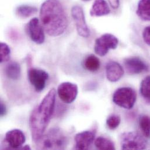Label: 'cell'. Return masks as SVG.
Segmentation results:
<instances>
[{
  "label": "cell",
  "instance_id": "obj_24",
  "mask_svg": "<svg viewBox=\"0 0 150 150\" xmlns=\"http://www.w3.org/2000/svg\"><path fill=\"white\" fill-rule=\"evenodd\" d=\"M121 122L120 117L116 115L110 116L106 120V125L109 129L114 130L118 127Z\"/></svg>",
  "mask_w": 150,
  "mask_h": 150
},
{
  "label": "cell",
  "instance_id": "obj_14",
  "mask_svg": "<svg viewBox=\"0 0 150 150\" xmlns=\"http://www.w3.org/2000/svg\"><path fill=\"white\" fill-rule=\"evenodd\" d=\"M124 73L123 67L116 62L110 61L106 65V78L110 82H115L119 81Z\"/></svg>",
  "mask_w": 150,
  "mask_h": 150
},
{
  "label": "cell",
  "instance_id": "obj_17",
  "mask_svg": "<svg viewBox=\"0 0 150 150\" xmlns=\"http://www.w3.org/2000/svg\"><path fill=\"white\" fill-rule=\"evenodd\" d=\"M83 67L88 71H97L100 66L99 59L93 54L88 56L83 61Z\"/></svg>",
  "mask_w": 150,
  "mask_h": 150
},
{
  "label": "cell",
  "instance_id": "obj_8",
  "mask_svg": "<svg viewBox=\"0 0 150 150\" xmlns=\"http://www.w3.org/2000/svg\"><path fill=\"white\" fill-rule=\"evenodd\" d=\"M26 30L32 42L38 45L44 43L45 30L38 18H33L30 20L26 26Z\"/></svg>",
  "mask_w": 150,
  "mask_h": 150
},
{
  "label": "cell",
  "instance_id": "obj_2",
  "mask_svg": "<svg viewBox=\"0 0 150 150\" xmlns=\"http://www.w3.org/2000/svg\"><path fill=\"white\" fill-rule=\"evenodd\" d=\"M56 97V91L54 88H52L30 115L29 126L32 140L36 143L44 135L50 123L54 110Z\"/></svg>",
  "mask_w": 150,
  "mask_h": 150
},
{
  "label": "cell",
  "instance_id": "obj_20",
  "mask_svg": "<svg viewBox=\"0 0 150 150\" xmlns=\"http://www.w3.org/2000/svg\"><path fill=\"white\" fill-rule=\"evenodd\" d=\"M95 146L98 150H115L114 143L111 140L103 137H99L95 140Z\"/></svg>",
  "mask_w": 150,
  "mask_h": 150
},
{
  "label": "cell",
  "instance_id": "obj_26",
  "mask_svg": "<svg viewBox=\"0 0 150 150\" xmlns=\"http://www.w3.org/2000/svg\"><path fill=\"white\" fill-rule=\"evenodd\" d=\"M6 113V108L4 103L1 101L0 103V115L1 117L5 116Z\"/></svg>",
  "mask_w": 150,
  "mask_h": 150
},
{
  "label": "cell",
  "instance_id": "obj_12",
  "mask_svg": "<svg viewBox=\"0 0 150 150\" xmlns=\"http://www.w3.org/2000/svg\"><path fill=\"white\" fill-rule=\"evenodd\" d=\"M95 136V133L90 130L83 131L76 134L74 137L75 149L88 150L93 143Z\"/></svg>",
  "mask_w": 150,
  "mask_h": 150
},
{
  "label": "cell",
  "instance_id": "obj_7",
  "mask_svg": "<svg viewBox=\"0 0 150 150\" xmlns=\"http://www.w3.org/2000/svg\"><path fill=\"white\" fill-rule=\"evenodd\" d=\"M71 16L75 22L78 34L82 38H88L90 30L86 24L83 9L79 5H74L71 8Z\"/></svg>",
  "mask_w": 150,
  "mask_h": 150
},
{
  "label": "cell",
  "instance_id": "obj_23",
  "mask_svg": "<svg viewBox=\"0 0 150 150\" xmlns=\"http://www.w3.org/2000/svg\"><path fill=\"white\" fill-rule=\"evenodd\" d=\"M11 49L9 46L3 42L0 45V62L4 63L8 61L10 59Z\"/></svg>",
  "mask_w": 150,
  "mask_h": 150
},
{
  "label": "cell",
  "instance_id": "obj_4",
  "mask_svg": "<svg viewBox=\"0 0 150 150\" xmlns=\"http://www.w3.org/2000/svg\"><path fill=\"white\" fill-rule=\"evenodd\" d=\"M137 99L135 91L130 87L119 88L113 95V102L116 105L126 109L133 108Z\"/></svg>",
  "mask_w": 150,
  "mask_h": 150
},
{
  "label": "cell",
  "instance_id": "obj_1",
  "mask_svg": "<svg viewBox=\"0 0 150 150\" xmlns=\"http://www.w3.org/2000/svg\"><path fill=\"white\" fill-rule=\"evenodd\" d=\"M39 16L45 31L50 36H59L67 28V15L60 0H46L40 6Z\"/></svg>",
  "mask_w": 150,
  "mask_h": 150
},
{
  "label": "cell",
  "instance_id": "obj_13",
  "mask_svg": "<svg viewBox=\"0 0 150 150\" xmlns=\"http://www.w3.org/2000/svg\"><path fill=\"white\" fill-rule=\"evenodd\" d=\"M124 64L127 71L131 74H139L149 69L146 64L138 57L127 58L125 60Z\"/></svg>",
  "mask_w": 150,
  "mask_h": 150
},
{
  "label": "cell",
  "instance_id": "obj_3",
  "mask_svg": "<svg viewBox=\"0 0 150 150\" xmlns=\"http://www.w3.org/2000/svg\"><path fill=\"white\" fill-rule=\"evenodd\" d=\"M67 137L63 131L59 128H53L36 143L40 149L64 150L67 147Z\"/></svg>",
  "mask_w": 150,
  "mask_h": 150
},
{
  "label": "cell",
  "instance_id": "obj_25",
  "mask_svg": "<svg viewBox=\"0 0 150 150\" xmlns=\"http://www.w3.org/2000/svg\"><path fill=\"white\" fill-rule=\"evenodd\" d=\"M143 37L145 43L150 46V26L146 27L144 29Z\"/></svg>",
  "mask_w": 150,
  "mask_h": 150
},
{
  "label": "cell",
  "instance_id": "obj_15",
  "mask_svg": "<svg viewBox=\"0 0 150 150\" xmlns=\"http://www.w3.org/2000/svg\"><path fill=\"white\" fill-rule=\"evenodd\" d=\"M110 12V8L105 0H95L90 10V15L95 17L105 16Z\"/></svg>",
  "mask_w": 150,
  "mask_h": 150
},
{
  "label": "cell",
  "instance_id": "obj_10",
  "mask_svg": "<svg viewBox=\"0 0 150 150\" xmlns=\"http://www.w3.org/2000/svg\"><path fill=\"white\" fill-rule=\"evenodd\" d=\"M78 93V86L74 83L70 82H62L57 88L59 97L63 102L67 104L71 103L75 100Z\"/></svg>",
  "mask_w": 150,
  "mask_h": 150
},
{
  "label": "cell",
  "instance_id": "obj_29",
  "mask_svg": "<svg viewBox=\"0 0 150 150\" xmlns=\"http://www.w3.org/2000/svg\"><path fill=\"white\" fill-rule=\"evenodd\" d=\"M82 1H90V0H82Z\"/></svg>",
  "mask_w": 150,
  "mask_h": 150
},
{
  "label": "cell",
  "instance_id": "obj_27",
  "mask_svg": "<svg viewBox=\"0 0 150 150\" xmlns=\"http://www.w3.org/2000/svg\"><path fill=\"white\" fill-rule=\"evenodd\" d=\"M109 4L115 9H116L119 6V0H108Z\"/></svg>",
  "mask_w": 150,
  "mask_h": 150
},
{
  "label": "cell",
  "instance_id": "obj_19",
  "mask_svg": "<svg viewBox=\"0 0 150 150\" xmlns=\"http://www.w3.org/2000/svg\"><path fill=\"white\" fill-rule=\"evenodd\" d=\"M38 12V8L29 5H22L16 9V14L21 18H26L34 15Z\"/></svg>",
  "mask_w": 150,
  "mask_h": 150
},
{
  "label": "cell",
  "instance_id": "obj_21",
  "mask_svg": "<svg viewBox=\"0 0 150 150\" xmlns=\"http://www.w3.org/2000/svg\"><path fill=\"white\" fill-rule=\"evenodd\" d=\"M140 92L145 101L150 105V75L146 76L142 81Z\"/></svg>",
  "mask_w": 150,
  "mask_h": 150
},
{
  "label": "cell",
  "instance_id": "obj_16",
  "mask_svg": "<svg viewBox=\"0 0 150 150\" xmlns=\"http://www.w3.org/2000/svg\"><path fill=\"white\" fill-rule=\"evenodd\" d=\"M136 13L141 19L150 21V0H140Z\"/></svg>",
  "mask_w": 150,
  "mask_h": 150
},
{
  "label": "cell",
  "instance_id": "obj_28",
  "mask_svg": "<svg viewBox=\"0 0 150 150\" xmlns=\"http://www.w3.org/2000/svg\"><path fill=\"white\" fill-rule=\"evenodd\" d=\"M22 149H23V150H31L30 147L29 146H28V145H26V146H25V147H22Z\"/></svg>",
  "mask_w": 150,
  "mask_h": 150
},
{
  "label": "cell",
  "instance_id": "obj_9",
  "mask_svg": "<svg viewBox=\"0 0 150 150\" xmlns=\"http://www.w3.org/2000/svg\"><path fill=\"white\" fill-rule=\"evenodd\" d=\"M28 76L30 83L34 86L36 91L40 92L45 89L49 75L43 70L30 68L28 71Z\"/></svg>",
  "mask_w": 150,
  "mask_h": 150
},
{
  "label": "cell",
  "instance_id": "obj_6",
  "mask_svg": "<svg viewBox=\"0 0 150 150\" xmlns=\"http://www.w3.org/2000/svg\"><path fill=\"white\" fill-rule=\"evenodd\" d=\"M121 148L122 150H144L146 143L137 133H125L122 135Z\"/></svg>",
  "mask_w": 150,
  "mask_h": 150
},
{
  "label": "cell",
  "instance_id": "obj_22",
  "mask_svg": "<svg viewBox=\"0 0 150 150\" xmlns=\"http://www.w3.org/2000/svg\"><path fill=\"white\" fill-rule=\"evenodd\" d=\"M139 125L143 134L147 137L150 136V117L143 115L140 117Z\"/></svg>",
  "mask_w": 150,
  "mask_h": 150
},
{
  "label": "cell",
  "instance_id": "obj_5",
  "mask_svg": "<svg viewBox=\"0 0 150 150\" xmlns=\"http://www.w3.org/2000/svg\"><path fill=\"white\" fill-rule=\"evenodd\" d=\"M119 40L115 36L110 33H105L95 40V53L99 56H105L110 49H116Z\"/></svg>",
  "mask_w": 150,
  "mask_h": 150
},
{
  "label": "cell",
  "instance_id": "obj_11",
  "mask_svg": "<svg viewBox=\"0 0 150 150\" xmlns=\"http://www.w3.org/2000/svg\"><path fill=\"white\" fill-rule=\"evenodd\" d=\"M5 140L11 149H19L25 143L26 137L21 130L12 129L6 133Z\"/></svg>",
  "mask_w": 150,
  "mask_h": 150
},
{
  "label": "cell",
  "instance_id": "obj_18",
  "mask_svg": "<svg viewBox=\"0 0 150 150\" xmlns=\"http://www.w3.org/2000/svg\"><path fill=\"white\" fill-rule=\"evenodd\" d=\"M5 74L11 79L17 80L20 78L21 69L20 65L15 62L8 64L5 67Z\"/></svg>",
  "mask_w": 150,
  "mask_h": 150
}]
</instances>
